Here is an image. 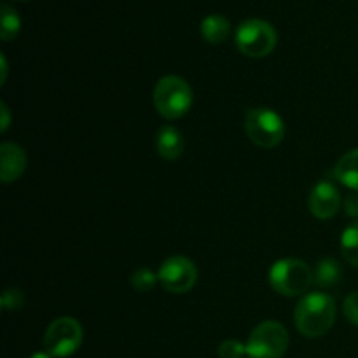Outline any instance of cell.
Segmentation results:
<instances>
[{"label": "cell", "mask_w": 358, "mask_h": 358, "mask_svg": "<svg viewBox=\"0 0 358 358\" xmlns=\"http://www.w3.org/2000/svg\"><path fill=\"white\" fill-rule=\"evenodd\" d=\"M297 331L304 338H322L331 331L336 320V303L324 292L306 294L296 306Z\"/></svg>", "instance_id": "cell-1"}, {"label": "cell", "mask_w": 358, "mask_h": 358, "mask_svg": "<svg viewBox=\"0 0 358 358\" xmlns=\"http://www.w3.org/2000/svg\"><path fill=\"white\" fill-rule=\"evenodd\" d=\"M192 100L191 86L178 76H164L154 87V107L164 119H180L191 110Z\"/></svg>", "instance_id": "cell-2"}, {"label": "cell", "mask_w": 358, "mask_h": 358, "mask_svg": "<svg viewBox=\"0 0 358 358\" xmlns=\"http://www.w3.org/2000/svg\"><path fill=\"white\" fill-rule=\"evenodd\" d=\"M269 283L282 296H301L313 285V271L301 259H280L269 271Z\"/></svg>", "instance_id": "cell-3"}, {"label": "cell", "mask_w": 358, "mask_h": 358, "mask_svg": "<svg viewBox=\"0 0 358 358\" xmlns=\"http://www.w3.org/2000/svg\"><path fill=\"white\" fill-rule=\"evenodd\" d=\"M245 129L247 135L255 145L273 149L280 145L285 136V124L280 114H276L273 108L259 107L250 108L245 115Z\"/></svg>", "instance_id": "cell-4"}, {"label": "cell", "mask_w": 358, "mask_h": 358, "mask_svg": "<svg viewBox=\"0 0 358 358\" xmlns=\"http://www.w3.org/2000/svg\"><path fill=\"white\" fill-rule=\"evenodd\" d=\"M236 48L250 58H262L268 56L276 48L278 35L271 23L264 20H247L236 30Z\"/></svg>", "instance_id": "cell-5"}, {"label": "cell", "mask_w": 358, "mask_h": 358, "mask_svg": "<svg viewBox=\"0 0 358 358\" xmlns=\"http://www.w3.org/2000/svg\"><path fill=\"white\" fill-rule=\"evenodd\" d=\"M289 348V332L280 322L266 320L252 331L247 341L250 358H282Z\"/></svg>", "instance_id": "cell-6"}, {"label": "cell", "mask_w": 358, "mask_h": 358, "mask_svg": "<svg viewBox=\"0 0 358 358\" xmlns=\"http://www.w3.org/2000/svg\"><path fill=\"white\" fill-rule=\"evenodd\" d=\"M84 332L79 322L72 317L56 318L44 336V348L55 358H66L83 345Z\"/></svg>", "instance_id": "cell-7"}, {"label": "cell", "mask_w": 358, "mask_h": 358, "mask_svg": "<svg viewBox=\"0 0 358 358\" xmlns=\"http://www.w3.org/2000/svg\"><path fill=\"white\" fill-rule=\"evenodd\" d=\"M157 276L164 290L171 294H185L198 282V269L191 259L175 255L161 264Z\"/></svg>", "instance_id": "cell-8"}, {"label": "cell", "mask_w": 358, "mask_h": 358, "mask_svg": "<svg viewBox=\"0 0 358 358\" xmlns=\"http://www.w3.org/2000/svg\"><path fill=\"white\" fill-rule=\"evenodd\" d=\"M339 205H341V196H339V191L332 182L322 180L311 189L308 206L317 219H332L338 213Z\"/></svg>", "instance_id": "cell-9"}, {"label": "cell", "mask_w": 358, "mask_h": 358, "mask_svg": "<svg viewBox=\"0 0 358 358\" xmlns=\"http://www.w3.org/2000/svg\"><path fill=\"white\" fill-rule=\"evenodd\" d=\"M0 157H2V182L10 184L23 175L27 168V154L20 145L13 142H6L0 147Z\"/></svg>", "instance_id": "cell-10"}, {"label": "cell", "mask_w": 358, "mask_h": 358, "mask_svg": "<svg viewBox=\"0 0 358 358\" xmlns=\"http://www.w3.org/2000/svg\"><path fill=\"white\" fill-rule=\"evenodd\" d=\"M156 150L163 159H177L184 152V136L175 126H163L156 136Z\"/></svg>", "instance_id": "cell-11"}, {"label": "cell", "mask_w": 358, "mask_h": 358, "mask_svg": "<svg viewBox=\"0 0 358 358\" xmlns=\"http://www.w3.org/2000/svg\"><path fill=\"white\" fill-rule=\"evenodd\" d=\"M334 177L348 189L358 191V147L348 150L341 159L336 163Z\"/></svg>", "instance_id": "cell-12"}, {"label": "cell", "mask_w": 358, "mask_h": 358, "mask_svg": "<svg viewBox=\"0 0 358 358\" xmlns=\"http://www.w3.org/2000/svg\"><path fill=\"white\" fill-rule=\"evenodd\" d=\"M201 34L206 42L210 44H220L226 41L231 34V24L227 17L220 16V14H210L203 20L201 23Z\"/></svg>", "instance_id": "cell-13"}, {"label": "cell", "mask_w": 358, "mask_h": 358, "mask_svg": "<svg viewBox=\"0 0 358 358\" xmlns=\"http://www.w3.org/2000/svg\"><path fill=\"white\" fill-rule=\"evenodd\" d=\"M343 278V268L336 259H324L317 264L313 271V283L317 287H334Z\"/></svg>", "instance_id": "cell-14"}, {"label": "cell", "mask_w": 358, "mask_h": 358, "mask_svg": "<svg viewBox=\"0 0 358 358\" xmlns=\"http://www.w3.org/2000/svg\"><path fill=\"white\" fill-rule=\"evenodd\" d=\"M341 252L346 262L358 268V220L350 224L341 234Z\"/></svg>", "instance_id": "cell-15"}, {"label": "cell", "mask_w": 358, "mask_h": 358, "mask_svg": "<svg viewBox=\"0 0 358 358\" xmlns=\"http://www.w3.org/2000/svg\"><path fill=\"white\" fill-rule=\"evenodd\" d=\"M2 20H0V37L2 41L9 42L17 37L21 30V20L16 10L7 3H2Z\"/></svg>", "instance_id": "cell-16"}, {"label": "cell", "mask_w": 358, "mask_h": 358, "mask_svg": "<svg viewBox=\"0 0 358 358\" xmlns=\"http://www.w3.org/2000/svg\"><path fill=\"white\" fill-rule=\"evenodd\" d=\"M157 282H159V276L147 268L136 269L131 275V285L136 292H149L156 287Z\"/></svg>", "instance_id": "cell-17"}, {"label": "cell", "mask_w": 358, "mask_h": 358, "mask_svg": "<svg viewBox=\"0 0 358 358\" xmlns=\"http://www.w3.org/2000/svg\"><path fill=\"white\" fill-rule=\"evenodd\" d=\"M245 355H247V345L236 339H227L219 346V358H243Z\"/></svg>", "instance_id": "cell-18"}, {"label": "cell", "mask_w": 358, "mask_h": 358, "mask_svg": "<svg viewBox=\"0 0 358 358\" xmlns=\"http://www.w3.org/2000/svg\"><path fill=\"white\" fill-rule=\"evenodd\" d=\"M24 303V296L17 289H6L2 294V310L14 311L20 310Z\"/></svg>", "instance_id": "cell-19"}, {"label": "cell", "mask_w": 358, "mask_h": 358, "mask_svg": "<svg viewBox=\"0 0 358 358\" xmlns=\"http://www.w3.org/2000/svg\"><path fill=\"white\" fill-rule=\"evenodd\" d=\"M345 317L352 322L353 325L358 327V290L357 292L350 294L345 299Z\"/></svg>", "instance_id": "cell-20"}, {"label": "cell", "mask_w": 358, "mask_h": 358, "mask_svg": "<svg viewBox=\"0 0 358 358\" xmlns=\"http://www.w3.org/2000/svg\"><path fill=\"white\" fill-rule=\"evenodd\" d=\"M345 212L350 217H358V194H350L345 199Z\"/></svg>", "instance_id": "cell-21"}, {"label": "cell", "mask_w": 358, "mask_h": 358, "mask_svg": "<svg viewBox=\"0 0 358 358\" xmlns=\"http://www.w3.org/2000/svg\"><path fill=\"white\" fill-rule=\"evenodd\" d=\"M0 108H2V115H3V121H2V131H6L7 128H9V108H7L6 103L0 105Z\"/></svg>", "instance_id": "cell-22"}, {"label": "cell", "mask_w": 358, "mask_h": 358, "mask_svg": "<svg viewBox=\"0 0 358 358\" xmlns=\"http://www.w3.org/2000/svg\"><path fill=\"white\" fill-rule=\"evenodd\" d=\"M0 59H2V84L6 83V76H7V62H6V56H0Z\"/></svg>", "instance_id": "cell-23"}, {"label": "cell", "mask_w": 358, "mask_h": 358, "mask_svg": "<svg viewBox=\"0 0 358 358\" xmlns=\"http://www.w3.org/2000/svg\"><path fill=\"white\" fill-rule=\"evenodd\" d=\"M30 358H55V357L49 355L48 352H37V353H34Z\"/></svg>", "instance_id": "cell-24"}]
</instances>
